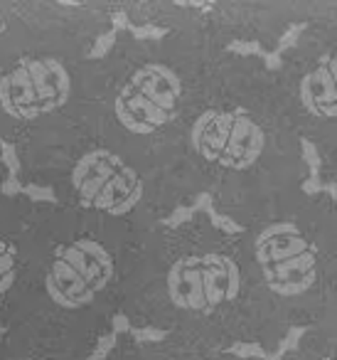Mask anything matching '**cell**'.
<instances>
[{
  "label": "cell",
  "instance_id": "6da1fadb",
  "mask_svg": "<svg viewBox=\"0 0 337 360\" xmlns=\"http://www.w3.org/2000/svg\"><path fill=\"white\" fill-rule=\"evenodd\" d=\"M114 274V255L94 237H77L52 250L42 286L57 309L81 311L109 289Z\"/></svg>",
  "mask_w": 337,
  "mask_h": 360
},
{
  "label": "cell",
  "instance_id": "7a4b0ae2",
  "mask_svg": "<svg viewBox=\"0 0 337 360\" xmlns=\"http://www.w3.org/2000/svg\"><path fill=\"white\" fill-rule=\"evenodd\" d=\"M183 96L178 72L160 62L140 65L121 84L114 99V116L128 134L150 136L175 119Z\"/></svg>",
  "mask_w": 337,
  "mask_h": 360
},
{
  "label": "cell",
  "instance_id": "3957f363",
  "mask_svg": "<svg viewBox=\"0 0 337 360\" xmlns=\"http://www.w3.org/2000/svg\"><path fill=\"white\" fill-rule=\"evenodd\" d=\"M168 296L187 314H212L242 291V269L222 252L185 255L168 269Z\"/></svg>",
  "mask_w": 337,
  "mask_h": 360
},
{
  "label": "cell",
  "instance_id": "277c9868",
  "mask_svg": "<svg viewBox=\"0 0 337 360\" xmlns=\"http://www.w3.org/2000/svg\"><path fill=\"white\" fill-rule=\"evenodd\" d=\"M253 255L266 286L276 296H300L317 281V250L296 222H273L253 240Z\"/></svg>",
  "mask_w": 337,
  "mask_h": 360
},
{
  "label": "cell",
  "instance_id": "5b68a950",
  "mask_svg": "<svg viewBox=\"0 0 337 360\" xmlns=\"http://www.w3.org/2000/svg\"><path fill=\"white\" fill-rule=\"evenodd\" d=\"M72 94L70 70L57 57H22L0 77V109L18 121L57 111Z\"/></svg>",
  "mask_w": 337,
  "mask_h": 360
},
{
  "label": "cell",
  "instance_id": "8992f818",
  "mask_svg": "<svg viewBox=\"0 0 337 360\" xmlns=\"http://www.w3.org/2000/svg\"><path fill=\"white\" fill-rule=\"evenodd\" d=\"M190 146L207 163L227 170H246L261 158L266 134L244 111L207 109L190 129Z\"/></svg>",
  "mask_w": 337,
  "mask_h": 360
},
{
  "label": "cell",
  "instance_id": "52a82bcc",
  "mask_svg": "<svg viewBox=\"0 0 337 360\" xmlns=\"http://www.w3.org/2000/svg\"><path fill=\"white\" fill-rule=\"evenodd\" d=\"M77 198L111 217L136 210L143 198V180L131 163L106 148H94L74 163L70 175Z\"/></svg>",
  "mask_w": 337,
  "mask_h": 360
},
{
  "label": "cell",
  "instance_id": "ba28073f",
  "mask_svg": "<svg viewBox=\"0 0 337 360\" xmlns=\"http://www.w3.org/2000/svg\"><path fill=\"white\" fill-rule=\"evenodd\" d=\"M300 104L315 119H337V57L320 60L300 79Z\"/></svg>",
  "mask_w": 337,
  "mask_h": 360
},
{
  "label": "cell",
  "instance_id": "9c48e42d",
  "mask_svg": "<svg viewBox=\"0 0 337 360\" xmlns=\"http://www.w3.org/2000/svg\"><path fill=\"white\" fill-rule=\"evenodd\" d=\"M18 279V247L11 237L0 232V296L15 286Z\"/></svg>",
  "mask_w": 337,
  "mask_h": 360
},
{
  "label": "cell",
  "instance_id": "30bf717a",
  "mask_svg": "<svg viewBox=\"0 0 337 360\" xmlns=\"http://www.w3.org/2000/svg\"><path fill=\"white\" fill-rule=\"evenodd\" d=\"M116 345V333H111V335H104V338L99 340V345H96V350L91 353V360H101V358H106L109 355V350Z\"/></svg>",
  "mask_w": 337,
  "mask_h": 360
},
{
  "label": "cell",
  "instance_id": "8fae6325",
  "mask_svg": "<svg viewBox=\"0 0 337 360\" xmlns=\"http://www.w3.org/2000/svg\"><path fill=\"white\" fill-rule=\"evenodd\" d=\"M234 353H242V358H266V353H263L258 345H249V343H237L234 345Z\"/></svg>",
  "mask_w": 337,
  "mask_h": 360
},
{
  "label": "cell",
  "instance_id": "7c38bea8",
  "mask_svg": "<svg viewBox=\"0 0 337 360\" xmlns=\"http://www.w3.org/2000/svg\"><path fill=\"white\" fill-rule=\"evenodd\" d=\"M0 148H3V160H6L8 170L15 175L18 173V158H15V150H13V146L8 143V141H3V143H0Z\"/></svg>",
  "mask_w": 337,
  "mask_h": 360
},
{
  "label": "cell",
  "instance_id": "4fadbf2b",
  "mask_svg": "<svg viewBox=\"0 0 337 360\" xmlns=\"http://www.w3.org/2000/svg\"><path fill=\"white\" fill-rule=\"evenodd\" d=\"M25 193H27V195H32V200H55L52 191H47V188L27 186V188H25Z\"/></svg>",
  "mask_w": 337,
  "mask_h": 360
},
{
  "label": "cell",
  "instance_id": "5bb4252c",
  "mask_svg": "<svg viewBox=\"0 0 337 360\" xmlns=\"http://www.w3.org/2000/svg\"><path fill=\"white\" fill-rule=\"evenodd\" d=\"M111 45H114V35H104V37H101V40H99V47H96V50H94V57H101L106 50H109Z\"/></svg>",
  "mask_w": 337,
  "mask_h": 360
},
{
  "label": "cell",
  "instance_id": "9a60e30c",
  "mask_svg": "<svg viewBox=\"0 0 337 360\" xmlns=\"http://www.w3.org/2000/svg\"><path fill=\"white\" fill-rule=\"evenodd\" d=\"M3 193H6V195H15V193H20V186H18V180L15 178H8L6 186H3Z\"/></svg>",
  "mask_w": 337,
  "mask_h": 360
},
{
  "label": "cell",
  "instance_id": "2e32d148",
  "mask_svg": "<svg viewBox=\"0 0 337 360\" xmlns=\"http://www.w3.org/2000/svg\"><path fill=\"white\" fill-rule=\"evenodd\" d=\"M136 335H138L140 340H148V338L160 340V338H163V333H160V330H136Z\"/></svg>",
  "mask_w": 337,
  "mask_h": 360
},
{
  "label": "cell",
  "instance_id": "e0dca14e",
  "mask_svg": "<svg viewBox=\"0 0 337 360\" xmlns=\"http://www.w3.org/2000/svg\"><path fill=\"white\" fill-rule=\"evenodd\" d=\"M0 333H3V328H0Z\"/></svg>",
  "mask_w": 337,
  "mask_h": 360
},
{
  "label": "cell",
  "instance_id": "ac0fdd59",
  "mask_svg": "<svg viewBox=\"0 0 337 360\" xmlns=\"http://www.w3.org/2000/svg\"><path fill=\"white\" fill-rule=\"evenodd\" d=\"M42 360H45V358H42Z\"/></svg>",
  "mask_w": 337,
  "mask_h": 360
}]
</instances>
